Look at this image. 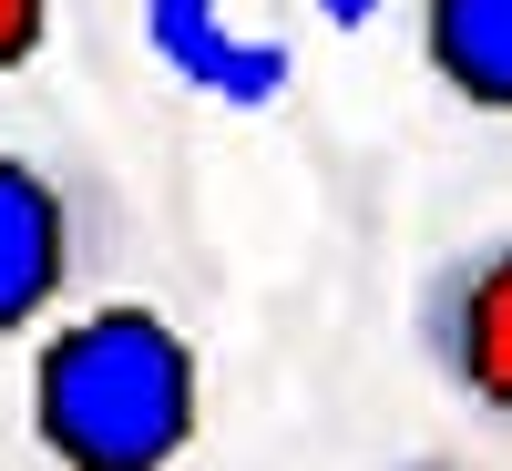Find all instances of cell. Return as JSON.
<instances>
[{"mask_svg": "<svg viewBox=\"0 0 512 471\" xmlns=\"http://www.w3.org/2000/svg\"><path fill=\"white\" fill-rule=\"evenodd\" d=\"M205 431V359L195 338L144 308H82L31 349V441L62 471H175Z\"/></svg>", "mask_w": 512, "mask_h": 471, "instance_id": "cell-1", "label": "cell"}, {"mask_svg": "<svg viewBox=\"0 0 512 471\" xmlns=\"http://www.w3.org/2000/svg\"><path fill=\"white\" fill-rule=\"evenodd\" d=\"M410 338H420L431 379L461 410L492 420V431H512V226L472 236L461 256H441V267L420 277Z\"/></svg>", "mask_w": 512, "mask_h": 471, "instance_id": "cell-2", "label": "cell"}, {"mask_svg": "<svg viewBox=\"0 0 512 471\" xmlns=\"http://www.w3.org/2000/svg\"><path fill=\"white\" fill-rule=\"evenodd\" d=\"M72 287V195L52 164L0 154V338H21Z\"/></svg>", "mask_w": 512, "mask_h": 471, "instance_id": "cell-3", "label": "cell"}, {"mask_svg": "<svg viewBox=\"0 0 512 471\" xmlns=\"http://www.w3.org/2000/svg\"><path fill=\"white\" fill-rule=\"evenodd\" d=\"M420 72L461 113L512 123V0H420Z\"/></svg>", "mask_w": 512, "mask_h": 471, "instance_id": "cell-4", "label": "cell"}, {"mask_svg": "<svg viewBox=\"0 0 512 471\" xmlns=\"http://www.w3.org/2000/svg\"><path fill=\"white\" fill-rule=\"evenodd\" d=\"M175 82H185V93H205V103H226V113H267V103H287L297 52H287L277 31H236V21H226Z\"/></svg>", "mask_w": 512, "mask_h": 471, "instance_id": "cell-5", "label": "cell"}, {"mask_svg": "<svg viewBox=\"0 0 512 471\" xmlns=\"http://www.w3.org/2000/svg\"><path fill=\"white\" fill-rule=\"evenodd\" d=\"M216 31H226V0H144V41H154L164 72H185Z\"/></svg>", "mask_w": 512, "mask_h": 471, "instance_id": "cell-6", "label": "cell"}, {"mask_svg": "<svg viewBox=\"0 0 512 471\" xmlns=\"http://www.w3.org/2000/svg\"><path fill=\"white\" fill-rule=\"evenodd\" d=\"M52 52V0H0V72H31Z\"/></svg>", "mask_w": 512, "mask_h": 471, "instance_id": "cell-7", "label": "cell"}, {"mask_svg": "<svg viewBox=\"0 0 512 471\" xmlns=\"http://www.w3.org/2000/svg\"><path fill=\"white\" fill-rule=\"evenodd\" d=\"M318 21H328V31H369L379 0H318Z\"/></svg>", "mask_w": 512, "mask_h": 471, "instance_id": "cell-8", "label": "cell"}, {"mask_svg": "<svg viewBox=\"0 0 512 471\" xmlns=\"http://www.w3.org/2000/svg\"><path fill=\"white\" fill-rule=\"evenodd\" d=\"M390 471H461V461H441V451H420V461H390Z\"/></svg>", "mask_w": 512, "mask_h": 471, "instance_id": "cell-9", "label": "cell"}]
</instances>
